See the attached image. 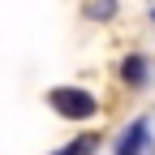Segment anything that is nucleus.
<instances>
[{"label":"nucleus","instance_id":"1","mask_svg":"<svg viewBox=\"0 0 155 155\" xmlns=\"http://www.w3.org/2000/svg\"><path fill=\"white\" fill-rule=\"evenodd\" d=\"M52 108L69 116V121H86V116H95V95L82 91V86H56L52 91Z\"/></svg>","mask_w":155,"mask_h":155},{"label":"nucleus","instance_id":"2","mask_svg":"<svg viewBox=\"0 0 155 155\" xmlns=\"http://www.w3.org/2000/svg\"><path fill=\"white\" fill-rule=\"evenodd\" d=\"M142 147H147V121H134L129 134L116 142V155H142Z\"/></svg>","mask_w":155,"mask_h":155},{"label":"nucleus","instance_id":"5","mask_svg":"<svg viewBox=\"0 0 155 155\" xmlns=\"http://www.w3.org/2000/svg\"><path fill=\"white\" fill-rule=\"evenodd\" d=\"M112 13H116V0H86V17L95 22H108Z\"/></svg>","mask_w":155,"mask_h":155},{"label":"nucleus","instance_id":"4","mask_svg":"<svg viewBox=\"0 0 155 155\" xmlns=\"http://www.w3.org/2000/svg\"><path fill=\"white\" fill-rule=\"evenodd\" d=\"M99 147V138H95V134H82V138H73L69 147H61L56 155H86V151H95Z\"/></svg>","mask_w":155,"mask_h":155},{"label":"nucleus","instance_id":"3","mask_svg":"<svg viewBox=\"0 0 155 155\" xmlns=\"http://www.w3.org/2000/svg\"><path fill=\"white\" fill-rule=\"evenodd\" d=\"M121 78H125V82H134V86H142V78H147V65H142V56H129V61L121 65Z\"/></svg>","mask_w":155,"mask_h":155}]
</instances>
